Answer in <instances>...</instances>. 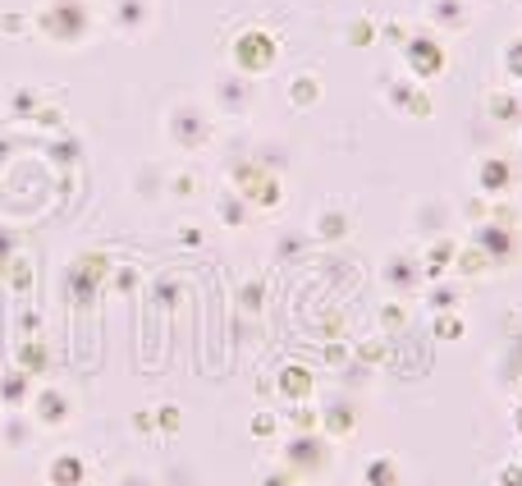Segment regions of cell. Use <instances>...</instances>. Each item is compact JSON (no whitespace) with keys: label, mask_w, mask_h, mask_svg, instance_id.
<instances>
[{"label":"cell","mask_w":522,"mask_h":486,"mask_svg":"<svg viewBox=\"0 0 522 486\" xmlns=\"http://www.w3.org/2000/svg\"><path fill=\"white\" fill-rule=\"evenodd\" d=\"M435 335H440V340L463 335V321H454V312H435Z\"/></svg>","instance_id":"20"},{"label":"cell","mask_w":522,"mask_h":486,"mask_svg":"<svg viewBox=\"0 0 522 486\" xmlns=\"http://www.w3.org/2000/svg\"><path fill=\"white\" fill-rule=\"evenodd\" d=\"M275 56H280V42H275L266 28H243L230 46V60H234V74H270L275 69Z\"/></svg>","instance_id":"3"},{"label":"cell","mask_w":522,"mask_h":486,"mask_svg":"<svg viewBox=\"0 0 522 486\" xmlns=\"http://www.w3.org/2000/svg\"><path fill=\"white\" fill-rule=\"evenodd\" d=\"M426 19H431V28H467V10L458 5V0H431L426 5Z\"/></svg>","instance_id":"11"},{"label":"cell","mask_w":522,"mask_h":486,"mask_svg":"<svg viewBox=\"0 0 522 486\" xmlns=\"http://www.w3.org/2000/svg\"><path fill=\"white\" fill-rule=\"evenodd\" d=\"M27 23H33L27 14H14V10H5V14H0V37H19V33H27Z\"/></svg>","instance_id":"19"},{"label":"cell","mask_w":522,"mask_h":486,"mask_svg":"<svg viewBox=\"0 0 522 486\" xmlns=\"http://www.w3.org/2000/svg\"><path fill=\"white\" fill-rule=\"evenodd\" d=\"M376 28H371V19H357L353 28H348V46H371Z\"/></svg>","instance_id":"21"},{"label":"cell","mask_w":522,"mask_h":486,"mask_svg":"<svg viewBox=\"0 0 522 486\" xmlns=\"http://www.w3.org/2000/svg\"><path fill=\"white\" fill-rule=\"evenodd\" d=\"M220 221H225L230 230L234 225H247V202L243 198H220Z\"/></svg>","instance_id":"15"},{"label":"cell","mask_w":522,"mask_h":486,"mask_svg":"<svg viewBox=\"0 0 522 486\" xmlns=\"http://www.w3.org/2000/svg\"><path fill=\"white\" fill-rule=\"evenodd\" d=\"M78 477H82V468H78V459H74V454L55 459V468H51V482H60V486H74Z\"/></svg>","instance_id":"16"},{"label":"cell","mask_w":522,"mask_h":486,"mask_svg":"<svg viewBox=\"0 0 522 486\" xmlns=\"http://www.w3.org/2000/svg\"><path fill=\"white\" fill-rule=\"evenodd\" d=\"M289 101L298 106V111H312V106L321 101V78L316 74H298L289 83Z\"/></svg>","instance_id":"12"},{"label":"cell","mask_w":522,"mask_h":486,"mask_svg":"<svg viewBox=\"0 0 522 486\" xmlns=\"http://www.w3.org/2000/svg\"><path fill=\"white\" fill-rule=\"evenodd\" d=\"M367 473H371V482H376V486H394V482H399V473H394V459H371V468H367Z\"/></svg>","instance_id":"18"},{"label":"cell","mask_w":522,"mask_h":486,"mask_svg":"<svg viewBox=\"0 0 522 486\" xmlns=\"http://www.w3.org/2000/svg\"><path fill=\"white\" fill-rule=\"evenodd\" d=\"M348 234H353V216H348V207L325 202V207L312 216V239H316V243H339V239H348Z\"/></svg>","instance_id":"8"},{"label":"cell","mask_w":522,"mask_h":486,"mask_svg":"<svg viewBox=\"0 0 522 486\" xmlns=\"http://www.w3.org/2000/svg\"><path fill=\"white\" fill-rule=\"evenodd\" d=\"M27 381H33L27 372H10L5 386H0V399H5V404H23L27 399Z\"/></svg>","instance_id":"14"},{"label":"cell","mask_w":522,"mask_h":486,"mask_svg":"<svg viewBox=\"0 0 522 486\" xmlns=\"http://www.w3.org/2000/svg\"><path fill=\"white\" fill-rule=\"evenodd\" d=\"M23 354H27V358H23V372H27V376H33V372H37V367L46 363V358H42V354H46V349H42V344H27V349H23Z\"/></svg>","instance_id":"23"},{"label":"cell","mask_w":522,"mask_h":486,"mask_svg":"<svg viewBox=\"0 0 522 486\" xmlns=\"http://www.w3.org/2000/svg\"><path fill=\"white\" fill-rule=\"evenodd\" d=\"M129 289H137V271H133V266L115 271V294H129Z\"/></svg>","instance_id":"24"},{"label":"cell","mask_w":522,"mask_h":486,"mask_svg":"<svg viewBox=\"0 0 522 486\" xmlns=\"http://www.w3.org/2000/svg\"><path fill=\"white\" fill-rule=\"evenodd\" d=\"M33 409H37V418H42L46 427H60V422L69 418V390H60V386H46V390H37Z\"/></svg>","instance_id":"10"},{"label":"cell","mask_w":522,"mask_h":486,"mask_svg":"<svg viewBox=\"0 0 522 486\" xmlns=\"http://www.w3.org/2000/svg\"><path fill=\"white\" fill-rule=\"evenodd\" d=\"M165 138L175 152H202L211 143V111L198 97H179L165 111Z\"/></svg>","instance_id":"2"},{"label":"cell","mask_w":522,"mask_h":486,"mask_svg":"<svg viewBox=\"0 0 522 486\" xmlns=\"http://www.w3.org/2000/svg\"><path fill=\"white\" fill-rule=\"evenodd\" d=\"M37 106H42V97H37L33 88H19V92L10 97V111H14V115H33Z\"/></svg>","instance_id":"17"},{"label":"cell","mask_w":522,"mask_h":486,"mask_svg":"<svg viewBox=\"0 0 522 486\" xmlns=\"http://www.w3.org/2000/svg\"><path fill=\"white\" fill-rule=\"evenodd\" d=\"M170 193H175V198H188V193H192V175H179V179L170 184Z\"/></svg>","instance_id":"26"},{"label":"cell","mask_w":522,"mask_h":486,"mask_svg":"<svg viewBox=\"0 0 522 486\" xmlns=\"http://www.w3.org/2000/svg\"><path fill=\"white\" fill-rule=\"evenodd\" d=\"M105 23H110V28H115L120 37L137 42V37H147V33H152V23H156V5H152V0H110Z\"/></svg>","instance_id":"6"},{"label":"cell","mask_w":522,"mask_h":486,"mask_svg":"<svg viewBox=\"0 0 522 486\" xmlns=\"http://www.w3.org/2000/svg\"><path fill=\"white\" fill-rule=\"evenodd\" d=\"M380 321H385V326H390V331H399V326H403V321H408L403 303H385V308H380Z\"/></svg>","instance_id":"22"},{"label":"cell","mask_w":522,"mask_h":486,"mask_svg":"<svg viewBox=\"0 0 522 486\" xmlns=\"http://www.w3.org/2000/svg\"><path fill=\"white\" fill-rule=\"evenodd\" d=\"M270 427H275V422H270V418H266V413H261V418H257V422H253V431H257V436H270Z\"/></svg>","instance_id":"28"},{"label":"cell","mask_w":522,"mask_h":486,"mask_svg":"<svg viewBox=\"0 0 522 486\" xmlns=\"http://www.w3.org/2000/svg\"><path fill=\"white\" fill-rule=\"evenodd\" d=\"M101 28V14L92 0H46V5L33 14V33L46 46H60V51H78L88 46Z\"/></svg>","instance_id":"1"},{"label":"cell","mask_w":522,"mask_h":486,"mask_svg":"<svg viewBox=\"0 0 522 486\" xmlns=\"http://www.w3.org/2000/svg\"><path fill=\"white\" fill-rule=\"evenodd\" d=\"M211 97L225 115H238V111H247V101H253V88H247V78H238V74H215Z\"/></svg>","instance_id":"9"},{"label":"cell","mask_w":522,"mask_h":486,"mask_svg":"<svg viewBox=\"0 0 522 486\" xmlns=\"http://www.w3.org/2000/svg\"><path fill=\"white\" fill-rule=\"evenodd\" d=\"M179 239H183V243H188V248H192V243H198L202 234H198V225H183V230H179Z\"/></svg>","instance_id":"27"},{"label":"cell","mask_w":522,"mask_h":486,"mask_svg":"<svg viewBox=\"0 0 522 486\" xmlns=\"http://www.w3.org/2000/svg\"><path fill=\"white\" fill-rule=\"evenodd\" d=\"M403 69H408V78H417V83H431L435 74H445V51H440L435 33H412L403 42Z\"/></svg>","instance_id":"5"},{"label":"cell","mask_w":522,"mask_h":486,"mask_svg":"<svg viewBox=\"0 0 522 486\" xmlns=\"http://www.w3.org/2000/svg\"><path fill=\"white\" fill-rule=\"evenodd\" d=\"M440 216H445V207H440V202H422L417 211H412V230H422V243H431V239H435Z\"/></svg>","instance_id":"13"},{"label":"cell","mask_w":522,"mask_h":486,"mask_svg":"<svg viewBox=\"0 0 522 486\" xmlns=\"http://www.w3.org/2000/svg\"><path fill=\"white\" fill-rule=\"evenodd\" d=\"M380 280L390 294H399V299H408V294H417L426 285V266H422V253L412 248H394L390 257L380 262Z\"/></svg>","instance_id":"4"},{"label":"cell","mask_w":522,"mask_h":486,"mask_svg":"<svg viewBox=\"0 0 522 486\" xmlns=\"http://www.w3.org/2000/svg\"><path fill=\"white\" fill-rule=\"evenodd\" d=\"M385 101L394 106L399 115H431V97H426V83H417V78H390V83H385Z\"/></svg>","instance_id":"7"},{"label":"cell","mask_w":522,"mask_h":486,"mask_svg":"<svg viewBox=\"0 0 522 486\" xmlns=\"http://www.w3.org/2000/svg\"><path fill=\"white\" fill-rule=\"evenodd\" d=\"M156 422H160L165 431H179V409H175V404H165V409L156 413Z\"/></svg>","instance_id":"25"}]
</instances>
